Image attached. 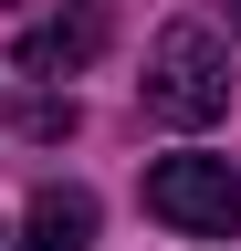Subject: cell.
<instances>
[{"label": "cell", "mask_w": 241, "mask_h": 251, "mask_svg": "<svg viewBox=\"0 0 241 251\" xmlns=\"http://www.w3.org/2000/svg\"><path fill=\"white\" fill-rule=\"evenodd\" d=\"M147 220H168L178 241H231L241 230V168L231 157H158L147 168Z\"/></svg>", "instance_id": "2"}, {"label": "cell", "mask_w": 241, "mask_h": 251, "mask_svg": "<svg viewBox=\"0 0 241 251\" xmlns=\"http://www.w3.org/2000/svg\"><path fill=\"white\" fill-rule=\"evenodd\" d=\"M147 115L158 126H220L231 115V52L210 21H168L147 52Z\"/></svg>", "instance_id": "1"}, {"label": "cell", "mask_w": 241, "mask_h": 251, "mask_svg": "<svg viewBox=\"0 0 241 251\" xmlns=\"http://www.w3.org/2000/svg\"><path fill=\"white\" fill-rule=\"evenodd\" d=\"M11 251H95V188H32Z\"/></svg>", "instance_id": "4"}, {"label": "cell", "mask_w": 241, "mask_h": 251, "mask_svg": "<svg viewBox=\"0 0 241 251\" xmlns=\"http://www.w3.org/2000/svg\"><path fill=\"white\" fill-rule=\"evenodd\" d=\"M105 52V0H74V11H53V21H32V31H21V42H11V63H21V74H84V63H95Z\"/></svg>", "instance_id": "3"}, {"label": "cell", "mask_w": 241, "mask_h": 251, "mask_svg": "<svg viewBox=\"0 0 241 251\" xmlns=\"http://www.w3.org/2000/svg\"><path fill=\"white\" fill-rule=\"evenodd\" d=\"M74 126H84V115H74V94H42V105L21 115V136H42V147H53V136H74Z\"/></svg>", "instance_id": "5"}]
</instances>
